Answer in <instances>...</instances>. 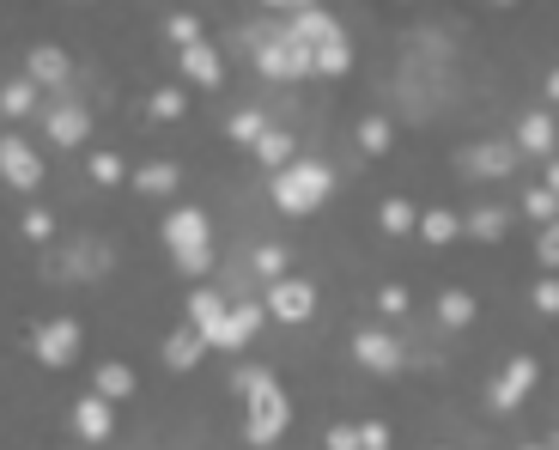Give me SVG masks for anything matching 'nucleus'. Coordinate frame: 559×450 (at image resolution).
Here are the masks:
<instances>
[{
    "label": "nucleus",
    "instance_id": "6e6552de",
    "mask_svg": "<svg viewBox=\"0 0 559 450\" xmlns=\"http://www.w3.org/2000/svg\"><path fill=\"white\" fill-rule=\"evenodd\" d=\"M286 37H292V43H304V49L316 55L323 43H341V25H335L329 13H316V7H292V19H286Z\"/></svg>",
    "mask_w": 559,
    "mask_h": 450
},
{
    "label": "nucleus",
    "instance_id": "6ab92c4d",
    "mask_svg": "<svg viewBox=\"0 0 559 450\" xmlns=\"http://www.w3.org/2000/svg\"><path fill=\"white\" fill-rule=\"evenodd\" d=\"M201 353H207L201 329H177V335L165 341V365H171V371H189V365H201Z\"/></svg>",
    "mask_w": 559,
    "mask_h": 450
},
{
    "label": "nucleus",
    "instance_id": "7c9ffc66",
    "mask_svg": "<svg viewBox=\"0 0 559 450\" xmlns=\"http://www.w3.org/2000/svg\"><path fill=\"white\" fill-rule=\"evenodd\" d=\"M353 67V49H347V37L341 43H323L316 49V73H347Z\"/></svg>",
    "mask_w": 559,
    "mask_h": 450
},
{
    "label": "nucleus",
    "instance_id": "a878e982",
    "mask_svg": "<svg viewBox=\"0 0 559 450\" xmlns=\"http://www.w3.org/2000/svg\"><path fill=\"white\" fill-rule=\"evenodd\" d=\"M438 323H444V329H468V323H474V298H468V292H444V298H438Z\"/></svg>",
    "mask_w": 559,
    "mask_h": 450
},
{
    "label": "nucleus",
    "instance_id": "4be33fe9",
    "mask_svg": "<svg viewBox=\"0 0 559 450\" xmlns=\"http://www.w3.org/2000/svg\"><path fill=\"white\" fill-rule=\"evenodd\" d=\"M377 225H383L389 238H402V232H420V213H414L408 201H383V207H377Z\"/></svg>",
    "mask_w": 559,
    "mask_h": 450
},
{
    "label": "nucleus",
    "instance_id": "a19ab883",
    "mask_svg": "<svg viewBox=\"0 0 559 450\" xmlns=\"http://www.w3.org/2000/svg\"><path fill=\"white\" fill-rule=\"evenodd\" d=\"M359 450H389V426H383V420L359 426Z\"/></svg>",
    "mask_w": 559,
    "mask_h": 450
},
{
    "label": "nucleus",
    "instance_id": "f257e3e1",
    "mask_svg": "<svg viewBox=\"0 0 559 450\" xmlns=\"http://www.w3.org/2000/svg\"><path fill=\"white\" fill-rule=\"evenodd\" d=\"M329 189H335V171L316 165V159H292L286 171H274V207H280V213H310V207H323Z\"/></svg>",
    "mask_w": 559,
    "mask_h": 450
},
{
    "label": "nucleus",
    "instance_id": "de8ad7c7",
    "mask_svg": "<svg viewBox=\"0 0 559 450\" xmlns=\"http://www.w3.org/2000/svg\"><path fill=\"white\" fill-rule=\"evenodd\" d=\"M523 450H541V444H523Z\"/></svg>",
    "mask_w": 559,
    "mask_h": 450
},
{
    "label": "nucleus",
    "instance_id": "f8f14e48",
    "mask_svg": "<svg viewBox=\"0 0 559 450\" xmlns=\"http://www.w3.org/2000/svg\"><path fill=\"white\" fill-rule=\"evenodd\" d=\"M474 177H511L517 165V146L511 140H481V146H468V159H462Z\"/></svg>",
    "mask_w": 559,
    "mask_h": 450
},
{
    "label": "nucleus",
    "instance_id": "cd10ccee",
    "mask_svg": "<svg viewBox=\"0 0 559 450\" xmlns=\"http://www.w3.org/2000/svg\"><path fill=\"white\" fill-rule=\"evenodd\" d=\"M225 134H231V140H244V146H256V140L268 134V122H262L256 110H237V116L225 122Z\"/></svg>",
    "mask_w": 559,
    "mask_h": 450
},
{
    "label": "nucleus",
    "instance_id": "aec40b11",
    "mask_svg": "<svg viewBox=\"0 0 559 450\" xmlns=\"http://www.w3.org/2000/svg\"><path fill=\"white\" fill-rule=\"evenodd\" d=\"M292 146H298V140H292L286 128H268V134L256 140V159H262V165H274V171H286V165H292Z\"/></svg>",
    "mask_w": 559,
    "mask_h": 450
},
{
    "label": "nucleus",
    "instance_id": "37998d69",
    "mask_svg": "<svg viewBox=\"0 0 559 450\" xmlns=\"http://www.w3.org/2000/svg\"><path fill=\"white\" fill-rule=\"evenodd\" d=\"M535 305H541V311H559V280H553V274L535 286Z\"/></svg>",
    "mask_w": 559,
    "mask_h": 450
},
{
    "label": "nucleus",
    "instance_id": "e433bc0d",
    "mask_svg": "<svg viewBox=\"0 0 559 450\" xmlns=\"http://www.w3.org/2000/svg\"><path fill=\"white\" fill-rule=\"evenodd\" d=\"M25 238H31V244H49V238H55V219H49L43 207H31V213H25Z\"/></svg>",
    "mask_w": 559,
    "mask_h": 450
},
{
    "label": "nucleus",
    "instance_id": "393cba45",
    "mask_svg": "<svg viewBox=\"0 0 559 450\" xmlns=\"http://www.w3.org/2000/svg\"><path fill=\"white\" fill-rule=\"evenodd\" d=\"M219 317H225V298H219V292H195V298H189V329L207 335Z\"/></svg>",
    "mask_w": 559,
    "mask_h": 450
},
{
    "label": "nucleus",
    "instance_id": "4c0bfd02",
    "mask_svg": "<svg viewBox=\"0 0 559 450\" xmlns=\"http://www.w3.org/2000/svg\"><path fill=\"white\" fill-rule=\"evenodd\" d=\"M67 268H73V274H104V268H110V256H104V250H73V256H67Z\"/></svg>",
    "mask_w": 559,
    "mask_h": 450
},
{
    "label": "nucleus",
    "instance_id": "dca6fc26",
    "mask_svg": "<svg viewBox=\"0 0 559 450\" xmlns=\"http://www.w3.org/2000/svg\"><path fill=\"white\" fill-rule=\"evenodd\" d=\"M183 73H189L195 86H219V80H225V61H219L213 43H189V49H183Z\"/></svg>",
    "mask_w": 559,
    "mask_h": 450
},
{
    "label": "nucleus",
    "instance_id": "c756f323",
    "mask_svg": "<svg viewBox=\"0 0 559 450\" xmlns=\"http://www.w3.org/2000/svg\"><path fill=\"white\" fill-rule=\"evenodd\" d=\"M189 110V92H177V86H165V92H152V116L158 122H177Z\"/></svg>",
    "mask_w": 559,
    "mask_h": 450
},
{
    "label": "nucleus",
    "instance_id": "c9c22d12",
    "mask_svg": "<svg viewBox=\"0 0 559 450\" xmlns=\"http://www.w3.org/2000/svg\"><path fill=\"white\" fill-rule=\"evenodd\" d=\"M256 268H262L268 280H286V250H280V244H262V250H256Z\"/></svg>",
    "mask_w": 559,
    "mask_h": 450
},
{
    "label": "nucleus",
    "instance_id": "a18cd8bd",
    "mask_svg": "<svg viewBox=\"0 0 559 450\" xmlns=\"http://www.w3.org/2000/svg\"><path fill=\"white\" fill-rule=\"evenodd\" d=\"M547 195H559V159L547 165Z\"/></svg>",
    "mask_w": 559,
    "mask_h": 450
},
{
    "label": "nucleus",
    "instance_id": "f3484780",
    "mask_svg": "<svg viewBox=\"0 0 559 450\" xmlns=\"http://www.w3.org/2000/svg\"><path fill=\"white\" fill-rule=\"evenodd\" d=\"M511 146H517V153H529V159H547V153H553V122H547L541 110H535V116H523V128H517V140H511Z\"/></svg>",
    "mask_w": 559,
    "mask_h": 450
},
{
    "label": "nucleus",
    "instance_id": "09e8293b",
    "mask_svg": "<svg viewBox=\"0 0 559 450\" xmlns=\"http://www.w3.org/2000/svg\"><path fill=\"white\" fill-rule=\"evenodd\" d=\"M553 450H559V444H553Z\"/></svg>",
    "mask_w": 559,
    "mask_h": 450
},
{
    "label": "nucleus",
    "instance_id": "58836bf2",
    "mask_svg": "<svg viewBox=\"0 0 559 450\" xmlns=\"http://www.w3.org/2000/svg\"><path fill=\"white\" fill-rule=\"evenodd\" d=\"M535 256H541L547 268H559V219H553V225H541V244H535Z\"/></svg>",
    "mask_w": 559,
    "mask_h": 450
},
{
    "label": "nucleus",
    "instance_id": "412c9836",
    "mask_svg": "<svg viewBox=\"0 0 559 450\" xmlns=\"http://www.w3.org/2000/svg\"><path fill=\"white\" fill-rule=\"evenodd\" d=\"M420 238L426 244H450V238H462V219L444 213V207H432V213H420Z\"/></svg>",
    "mask_w": 559,
    "mask_h": 450
},
{
    "label": "nucleus",
    "instance_id": "423d86ee",
    "mask_svg": "<svg viewBox=\"0 0 559 450\" xmlns=\"http://www.w3.org/2000/svg\"><path fill=\"white\" fill-rule=\"evenodd\" d=\"M0 177H7L13 189H37V183H43V159H37V146L19 140V134H7V140H0Z\"/></svg>",
    "mask_w": 559,
    "mask_h": 450
},
{
    "label": "nucleus",
    "instance_id": "1a4fd4ad",
    "mask_svg": "<svg viewBox=\"0 0 559 450\" xmlns=\"http://www.w3.org/2000/svg\"><path fill=\"white\" fill-rule=\"evenodd\" d=\"M165 244H171V256L177 250H207V213L201 207H177L165 219Z\"/></svg>",
    "mask_w": 559,
    "mask_h": 450
},
{
    "label": "nucleus",
    "instance_id": "f03ea898",
    "mask_svg": "<svg viewBox=\"0 0 559 450\" xmlns=\"http://www.w3.org/2000/svg\"><path fill=\"white\" fill-rule=\"evenodd\" d=\"M286 426H292V402H286V390L268 378V384L250 396V426H244V432H250V444H274Z\"/></svg>",
    "mask_w": 559,
    "mask_h": 450
},
{
    "label": "nucleus",
    "instance_id": "7ed1b4c3",
    "mask_svg": "<svg viewBox=\"0 0 559 450\" xmlns=\"http://www.w3.org/2000/svg\"><path fill=\"white\" fill-rule=\"evenodd\" d=\"M262 317H268V305H256V298H237V305L201 335L207 347H219V353H237V347H250V335L262 329Z\"/></svg>",
    "mask_w": 559,
    "mask_h": 450
},
{
    "label": "nucleus",
    "instance_id": "4468645a",
    "mask_svg": "<svg viewBox=\"0 0 559 450\" xmlns=\"http://www.w3.org/2000/svg\"><path fill=\"white\" fill-rule=\"evenodd\" d=\"M86 134H92V116L79 110V104H55V110H49V140H55V146H79Z\"/></svg>",
    "mask_w": 559,
    "mask_h": 450
},
{
    "label": "nucleus",
    "instance_id": "9d476101",
    "mask_svg": "<svg viewBox=\"0 0 559 450\" xmlns=\"http://www.w3.org/2000/svg\"><path fill=\"white\" fill-rule=\"evenodd\" d=\"M529 390H535V359H511V365L499 371V378H493V390H487V396H493V408H517Z\"/></svg>",
    "mask_w": 559,
    "mask_h": 450
},
{
    "label": "nucleus",
    "instance_id": "c85d7f7f",
    "mask_svg": "<svg viewBox=\"0 0 559 450\" xmlns=\"http://www.w3.org/2000/svg\"><path fill=\"white\" fill-rule=\"evenodd\" d=\"M389 140H395V128H389L383 116H365V122H359V146H365V153H389Z\"/></svg>",
    "mask_w": 559,
    "mask_h": 450
},
{
    "label": "nucleus",
    "instance_id": "79ce46f5",
    "mask_svg": "<svg viewBox=\"0 0 559 450\" xmlns=\"http://www.w3.org/2000/svg\"><path fill=\"white\" fill-rule=\"evenodd\" d=\"M329 450H359V426H329Z\"/></svg>",
    "mask_w": 559,
    "mask_h": 450
},
{
    "label": "nucleus",
    "instance_id": "c03bdc74",
    "mask_svg": "<svg viewBox=\"0 0 559 450\" xmlns=\"http://www.w3.org/2000/svg\"><path fill=\"white\" fill-rule=\"evenodd\" d=\"M383 311L402 317V311H408V292H402V286H383Z\"/></svg>",
    "mask_w": 559,
    "mask_h": 450
},
{
    "label": "nucleus",
    "instance_id": "9b49d317",
    "mask_svg": "<svg viewBox=\"0 0 559 450\" xmlns=\"http://www.w3.org/2000/svg\"><path fill=\"white\" fill-rule=\"evenodd\" d=\"M353 353H359V365H371V371H395V365H402V341L383 335V329H359V335H353Z\"/></svg>",
    "mask_w": 559,
    "mask_h": 450
},
{
    "label": "nucleus",
    "instance_id": "f704fd0d",
    "mask_svg": "<svg viewBox=\"0 0 559 450\" xmlns=\"http://www.w3.org/2000/svg\"><path fill=\"white\" fill-rule=\"evenodd\" d=\"M213 268V250H177V274H189V280H201Z\"/></svg>",
    "mask_w": 559,
    "mask_h": 450
},
{
    "label": "nucleus",
    "instance_id": "ddd939ff",
    "mask_svg": "<svg viewBox=\"0 0 559 450\" xmlns=\"http://www.w3.org/2000/svg\"><path fill=\"white\" fill-rule=\"evenodd\" d=\"M73 432L86 438V444H104V438L116 432V420H110V402H104V396H79V408H73Z\"/></svg>",
    "mask_w": 559,
    "mask_h": 450
},
{
    "label": "nucleus",
    "instance_id": "2f4dec72",
    "mask_svg": "<svg viewBox=\"0 0 559 450\" xmlns=\"http://www.w3.org/2000/svg\"><path fill=\"white\" fill-rule=\"evenodd\" d=\"M523 213H529V219H541V225H553V219H559V195L529 189V195H523Z\"/></svg>",
    "mask_w": 559,
    "mask_h": 450
},
{
    "label": "nucleus",
    "instance_id": "2eb2a0df",
    "mask_svg": "<svg viewBox=\"0 0 559 450\" xmlns=\"http://www.w3.org/2000/svg\"><path fill=\"white\" fill-rule=\"evenodd\" d=\"M67 73H73V61H67L55 43H37V49H31V86H67Z\"/></svg>",
    "mask_w": 559,
    "mask_h": 450
},
{
    "label": "nucleus",
    "instance_id": "0eeeda50",
    "mask_svg": "<svg viewBox=\"0 0 559 450\" xmlns=\"http://www.w3.org/2000/svg\"><path fill=\"white\" fill-rule=\"evenodd\" d=\"M268 311H274L280 323H304V317L316 311V286H310V280H292V274L274 280V286H268Z\"/></svg>",
    "mask_w": 559,
    "mask_h": 450
},
{
    "label": "nucleus",
    "instance_id": "473e14b6",
    "mask_svg": "<svg viewBox=\"0 0 559 450\" xmlns=\"http://www.w3.org/2000/svg\"><path fill=\"white\" fill-rule=\"evenodd\" d=\"M262 384H268V371H262V365H237V371H231V390L244 396V402H250V396H256Z\"/></svg>",
    "mask_w": 559,
    "mask_h": 450
},
{
    "label": "nucleus",
    "instance_id": "20e7f679",
    "mask_svg": "<svg viewBox=\"0 0 559 450\" xmlns=\"http://www.w3.org/2000/svg\"><path fill=\"white\" fill-rule=\"evenodd\" d=\"M256 67L268 73V80H304V73H316V55L304 43H292L286 31H274L262 49H256Z\"/></svg>",
    "mask_w": 559,
    "mask_h": 450
},
{
    "label": "nucleus",
    "instance_id": "49530a36",
    "mask_svg": "<svg viewBox=\"0 0 559 450\" xmlns=\"http://www.w3.org/2000/svg\"><path fill=\"white\" fill-rule=\"evenodd\" d=\"M547 98H553V104H559V67H553V73H547Z\"/></svg>",
    "mask_w": 559,
    "mask_h": 450
},
{
    "label": "nucleus",
    "instance_id": "b1692460",
    "mask_svg": "<svg viewBox=\"0 0 559 450\" xmlns=\"http://www.w3.org/2000/svg\"><path fill=\"white\" fill-rule=\"evenodd\" d=\"M177 183H183L177 165H146V171H134V189H140V195H171Z\"/></svg>",
    "mask_w": 559,
    "mask_h": 450
},
{
    "label": "nucleus",
    "instance_id": "72a5a7b5",
    "mask_svg": "<svg viewBox=\"0 0 559 450\" xmlns=\"http://www.w3.org/2000/svg\"><path fill=\"white\" fill-rule=\"evenodd\" d=\"M92 177H98L104 189H116L128 171H122V159H116V153H92Z\"/></svg>",
    "mask_w": 559,
    "mask_h": 450
},
{
    "label": "nucleus",
    "instance_id": "39448f33",
    "mask_svg": "<svg viewBox=\"0 0 559 450\" xmlns=\"http://www.w3.org/2000/svg\"><path fill=\"white\" fill-rule=\"evenodd\" d=\"M79 341H86V329H79L73 317H55V323L31 329V353H37L43 365H67V359L79 353Z\"/></svg>",
    "mask_w": 559,
    "mask_h": 450
},
{
    "label": "nucleus",
    "instance_id": "ea45409f",
    "mask_svg": "<svg viewBox=\"0 0 559 450\" xmlns=\"http://www.w3.org/2000/svg\"><path fill=\"white\" fill-rule=\"evenodd\" d=\"M171 37H177L183 49H189V43H201V19H195V13H177V19H171Z\"/></svg>",
    "mask_w": 559,
    "mask_h": 450
},
{
    "label": "nucleus",
    "instance_id": "a211bd4d",
    "mask_svg": "<svg viewBox=\"0 0 559 450\" xmlns=\"http://www.w3.org/2000/svg\"><path fill=\"white\" fill-rule=\"evenodd\" d=\"M92 396H104V402H128L134 396V371L128 365H98V378H92Z\"/></svg>",
    "mask_w": 559,
    "mask_h": 450
},
{
    "label": "nucleus",
    "instance_id": "5701e85b",
    "mask_svg": "<svg viewBox=\"0 0 559 450\" xmlns=\"http://www.w3.org/2000/svg\"><path fill=\"white\" fill-rule=\"evenodd\" d=\"M462 232L481 238V244H493V238H505V213H499V207H474V213L462 219Z\"/></svg>",
    "mask_w": 559,
    "mask_h": 450
},
{
    "label": "nucleus",
    "instance_id": "bb28decb",
    "mask_svg": "<svg viewBox=\"0 0 559 450\" xmlns=\"http://www.w3.org/2000/svg\"><path fill=\"white\" fill-rule=\"evenodd\" d=\"M0 110H7V116H31V110H37V86H31V80L0 86Z\"/></svg>",
    "mask_w": 559,
    "mask_h": 450
}]
</instances>
